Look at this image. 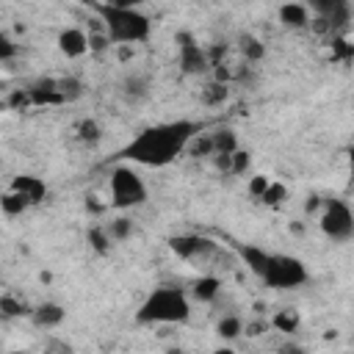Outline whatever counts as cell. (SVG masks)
Here are the masks:
<instances>
[{"label": "cell", "instance_id": "16", "mask_svg": "<svg viewBox=\"0 0 354 354\" xmlns=\"http://www.w3.org/2000/svg\"><path fill=\"white\" fill-rule=\"evenodd\" d=\"M218 293H221V279L218 277H199L196 282H194V288H191V296L196 299V301H202V304H213L216 299H218Z\"/></svg>", "mask_w": 354, "mask_h": 354}, {"label": "cell", "instance_id": "17", "mask_svg": "<svg viewBox=\"0 0 354 354\" xmlns=\"http://www.w3.org/2000/svg\"><path fill=\"white\" fill-rule=\"evenodd\" d=\"M210 138H213V155H232L238 149V136L230 127L210 133Z\"/></svg>", "mask_w": 354, "mask_h": 354}, {"label": "cell", "instance_id": "22", "mask_svg": "<svg viewBox=\"0 0 354 354\" xmlns=\"http://www.w3.org/2000/svg\"><path fill=\"white\" fill-rule=\"evenodd\" d=\"M77 138L86 141V144H97L102 138V130H100V124L94 119H86V122L77 124Z\"/></svg>", "mask_w": 354, "mask_h": 354}, {"label": "cell", "instance_id": "26", "mask_svg": "<svg viewBox=\"0 0 354 354\" xmlns=\"http://www.w3.org/2000/svg\"><path fill=\"white\" fill-rule=\"evenodd\" d=\"M249 160H252L249 152L238 147V149L232 152V169H230V174H241V171H246V169H249Z\"/></svg>", "mask_w": 354, "mask_h": 354}, {"label": "cell", "instance_id": "10", "mask_svg": "<svg viewBox=\"0 0 354 354\" xmlns=\"http://www.w3.org/2000/svg\"><path fill=\"white\" fill-rule=\"evenodd\" d=\"M235 252H238V257H241V263L257 277V279H263L266 277V271H268V263H271V252H266L263 246H257V243H235Z\"/></svg>", "mask_w": 354, "mask_h": 354}, {"label": "cell", "instance_id": "7", "mask_svg": "<svg viewBox=\"0 0 354 354\" xmlns=\"http://www.w3.org/2000/svg\"><path fill=\"white\" fill-rule=\"evenodd\" d=\"M169 249L180 260H188V263H205L216 254V243L205 235H171Z\"/></svg>", "mask_w": 354, "mask_h": 354}, {"label": "cell", "instance_id": "24", "mask_svg": "<svg viewBox=\"0 0 354 354\" xmlns=\"http://www.w3.org/2000/svg\"><path fill=\"white\" fill-rule=\"evenodd\" d=\"M108 232H111L113 241H124V238L133 232V221L124 218V216H119V218H113V221L108 224Z\"/></svg>", "mask_w": 354, "mask_h": 354}, {"label": "cell", "instance_id": "21", "mask_svg": "<svg viewBox=\"0 0 354 354\" xmlns=\"http://www.w3.org/2000/svg\"><path fill=\"white\" fill-rule=\"evenodd\" d=\"M58 94H61L64 102H72L83 94V83L75 80V77H64V80H58Z\"/></svg>", "mask_w": 354, "mask_h": 354}, {"label": "cell", "instance_id": "28", "mask_svg": "<svg viewBox=\"0 0 354 354\" xmlns=\"http://www.w3.org/2000/svg\"><path fill=\"white\" fill-rule=\"evenodd\" d=\"M274 326H279V329L290 332V329L296 326V315H288V313H282V315H277V318H274Z\"/></svg>", "mask_w": 354, "mask_h": 354}, {"label": "cell", "instance_id": "14", "mask_svg": "<svg viewBox=\"0 0 354 354\" xmlns=\"http://www.w3.org/2000/svg\"><path fill=\"white\" fill-rule=\"evenodd\" d=\"M0 207H3V213L8 216V218H14V216H22L28 207H33L30 205V199L19 191V188H14V185H8L6 191H3V196H0Z\"/></svg>", "mask_w": 354, "mask_h": 354}, {"label": "cell", "instance_id": "25", "mask_svg": "<svg viewBox=\"0 0 354 354\" xmlns=\"http://www.w3.org/2000/svg\"><path fill=\"white\" fill-rule=\"evenodd\" d=\"M268 185H271V180H268L266 174H254V177L249 180V194H252L254 199H263V194L268 191Z\"/></svg>", "mask_w": 354, "mask_h": 354}, {"label": "cell", "instance_id": "11", "mask_svg": "<svg viewBox=\"0 0 354 354\" xmlns=\"http://www.w3.org/2000/svg\"><path fill=\"white\" fill-rule=\"evenodd\" d=\"M58 50L66 58H83L86 53H91V39L80 28H64L58 33Z\"/></svg>", "mask_w": 354, "mask_h": 354}, {"label": "cell", "instance_id": "18", "mask_svg": "<svg viewBox=\"0 0 354 354\" xmlns=\"http://www.w3.org/2000/svg\"><path fill=\"white\" fill-rule=\"evenodd\" d=\"M243 321H241V315H235V313H230V315H221L218 318V324H216V335L218 337H224V340H235L238 335H243Z\"/></svg>", "mask_w": 354, "mask_h": 354}, {"label": "cell", "instance_id": "6", "mask_svg": "<svg viewBox=\"0 0 354 354\" xmlns=\"http://www.w3.org/2000/svg\"><path fill=\"white\" fill-rule=\"evenodd\" d=\"M318 227L332 243H346L354 238V213L343 199H329L324 202Z\"/></svg>", "mask_w": 354, "mask_h": 354}, {"label": "cell", "instance_id": "5", "mask_svg": "<svg viewBox=\"0 0 354 354\" xmlns=\"http://www.w3.org/2000/svg\"><path fill=\"white\" fill-rule=\"evenodd\" d=\"M307 279H310L307 266H304L299 257L271 252L268 271H266V277H263L260 282L268 285V288H274V290H293V288H301Z\"/></svg>", "mask_w": 354, "mask_h": 354}, {"label": "cell", "instance_id": "15", "mask_svg": "<svg viewBox=\"0 0 354 354\" xmlns=\"http://www.w3.org/2000/svg\"><path fill=\"white\" fill-rule=\"evenodd\" d=\"M279 22L285 28H307L310 8L304 3H285V6H279Z\"/></svg>", "mask_w": 354, "mask_h": 354}, {"label": "cell", "instance_id": "30", "mask_svg": "<svg viewBox=\"0 0 354 354\" xmlns=\"http://www.w3.org/2000/svg\"><path fill=\"white\" fill-rule=\"evenodd\" d=\"M108 3H113V6H130V8H138V3H144V0H108Z\"/></svg>", "mask_w": 354, "mask_h": 354}, {"label": "cell", "instance_id": "12", "mask_svg": "<svg viewBox=\"0 0 354 354\" xmlns=\"http://www.w3.org/2000/svg\"><path fill=\"white\" fill-rule=\"evenodd\" d=\"M28 318H30V324H33L36 329H55V326L64 324L66 310H64L58 301H41V304H36V307L30 310Z\"/></svg>", "mask_w": 354, "mask_h": 354}, {"label": "cell", "instance_id": "1", "mask_svg": "<svg viewBox=\"0 0 354 354\" xmlns=\"http://www.w3.org/2000/svg\"><path fill=\"white\" fill-rule=\"evenodd\" d=\"M202 122L194 119H174V122H160L152 127H144L136 138H130L113 158L124 163H138L149 169H160L177 160L188 149V144L202 133Z\"/></svg>", "mask_w": 354, "mask_h": 354}, {"label": "cell", "instance_id": "23", "mask_svg": "<svg viewBox=\"0 0 354 354\" xmlns=\"http://www.w3.org/2000/svg\"><path fill=\"white\" fill-rule=\"evenodd\" d=\"M88 241H91V246L100 252V254H105L108 249H111V232H108V227H94L91 232H88Z\"/></svg>", "mask_w": 354, "mask_h": 354}, {"label": "cell", "instance_id": "19", "mask_svg": "<svg viewBox=\"0 0 354 354\" xmlns=\"http://www.w3.org/2000/svg\"><path fill=\"white\" fill-rule=\"evenodd\" d=\"M30 310L33 307H28L22 299H17L11 293H3L0 296V313H3V318H22V315H30Z\"/></svg>", "mask_w": 354, "mask_h": 354}, {"label": "cell", "instance_id": "9", "mask_svg": "<svg viewBox=\"0 0 354 354\" xmlns=\"http://www.w3.org/2000/svg\"><path fill=\"white\" fill-rule=\"evenodd\" d=\"M304 6L315 14L318 22H324L326 28H343L351 17V6L348 0H304Z\"/></svg>", "mask_w": 354, "mask_h": 354}, {"label": "cell", "instance_id": "3", "mask_svg": "<svg viewBox=\"0 0 354 354\" xmlns=\"http://www.w3.org/2000/svg\"><path fill=\"white\" fill-rule=\"evenodd\" d=\"M191 318V299L183 288H155L136 310L138 324H185Z\"/></svg>", "mask_w": 354, "mask_h": 354}, {"label": "cell", "instance_id": "8", "mask_svg": "<svg viewBox=\"0 0 354 354\" xmlns=\"http://www.w3.org/2000/svg\"><path fill=\"white\" fill-rule=\"evenodd\" d=\"M177 64L185 75H205L210 69V61L205 55V50L196 44V39L191 33H177Z\"/></svg>", "mask_w": 354, "mask_h": 354}, {"label": "cell", "instance_id": "4", "mask_svg": "<svg viewBox=\"0 0 354 354\" xmlns=\"http://www.w3.org/2000/svg\"><path fill=\"white\" fill-rule=\"evenodd\" d=\"M108 194H111V207H116V210H133V207L147 205V199H149L147 183H144L141 174H138L133 166H127L124 160H119V163L111 169Z\"/></svg>", "mask_w": 354, "mask_h": 354}, {"label": "cell", "instance_id": "13", "mask_svg": "<svg viewBox=\"0 0 354 354\" xmlns=\"http://www.w3.org/2000/svg\"><path fill=\"white\" fill-rule=\"evenodd\" d=\"M11 185L19 188V191L30 199V205L44 202V196H47V185H44V180L36 177V174H17V177L11 180Z\"/></svg>", "mask_w": 354, "mask_h": 354}, {"label": "cell", "instance_id": "2", "mask_svg": "<svg viewBox=\"0 0 354 354\" xmlns=\"http://www.w3.org/2000/svg\"><path fill=\"white\" fill-rule=\"evenodd\" d=\"M105 36L111 44H141L152 33V22L144 11L130 8V6H113V3H97L94 6Z\"/></svg>", "mask_w": 354, "mask_h": 354}, {"label": "cell", "instance_id": "29", "mask_svg": "<svg viewBox=\"0 0 354 354\" xmlns=\"http://www.w3.org/2000/svg\"><path fill=\"white\" fill-rule=\"evenodd\" d=\"M11 53H14V47H11V41L3 36V50H0V55H3V58H11Z\"/></svg>", "mask_w": 354, "mask_h": 354}, {"label": "cell", "instance_id": "31", "mask_svg": "<svg viewBox=\"0 0 354 354\" xmlns=\"http://www.w3.org/2000/svg\"><path fill=\"white\" fill-rule=\"evenodd\" d=\"M348 171H351V177H354V141H351V147H348Z\"/></svg>", "mask_w": 354, "mask_h": 354}, {"label": "cell", "instance_id": "27", "mask_svg": "<svg viewBox=\"0 0 354 354\" xmlns=\"http://www.w3.org/2000/svg\"><path fill=\"white\" fill-rule=\"evenodd\" d=\"M282 196H285V188H282L279 183H271V185H268V191L263 194V199H260V202H266V205H277Z\"/></svg>", "mask_w": 354, "mask_h": 354}, {"label": "cell", "instance_id": "20", "mask_svg": "<svg viewBox=\"0 0 354 354\" xmlns=\"http://www.w3.org/2000/svg\"><path fill=\"white\" fill-rule=\"evenodd\" d=\"M241 53L249 58V61H260L266 55V47L260 44V39H254L252 33H243L241 36Z\"/></svg>", "mask_w": 354, "mask_h": 354}]
</instances>
